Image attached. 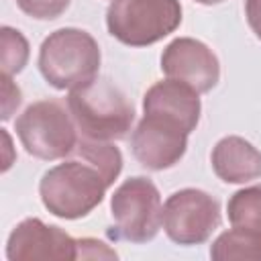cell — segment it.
<instances>
[{"mask_svg": "<svg viewBox=\"0 0 261 261\" xmlns=\"http://www.w3.org/2000/svg\"><path fill=\"white\" fill-rule=\"evenodd\" d=\"M69 114L86 139L120 141L128 135L135 108L110 80H92L73 88L67 96Z\"/></svg>", "mask_w": 261, "mask_h": 261, "instance_id": "1", "label": "cell"}, {"mask_svg": "<svg viewBox=\"0 0 261 261\" xmlns=\"http://www.w3.org/2000/svg\"><path fill=\"white\" fill-rule=\"evenodd\" d=\"M82 161H65L51 167L39 184L43 206L59 218L75 220L90 214L102 202L106 188H110L92 163Z\"/></svg>", "mask_w": 261, "mask_h": 261, "instance_id": "2", "label": "cell"}, {"mask_svg": "<svg viewBox=\"0 0 261 261\" xmlns=\"http://www.w3.org/2000/svg\"><path fill=\"white\" fill-rule=\"evenodd\" d=\"M100 47L82 29H59L51 33L39 51V69L55 90H73L96 77Z\"/></svg>", "mask_w": 261, "mask_h": 261, "instance_id": "3", "label": "cell"}, {"mask_svg": "<svg viewBox=\"0 0 261 261\" xmlns=\"http://www.w3.org/2000/svg\"><path fill=\"white\" fill-rule=\"evenodd\" d=\"M181 22L179 0H114L106 12L108 33L128 47H147Z\"/></svg>", "mask_w": 261, "mask_h": 261, "instance_id": "4", "label": "cell"}, {"mask_svg": "<svg viewBox=\"0 0 261 261\" xmlns=\"http://www.w3.org/2000/svg\"><path fill=\"white\" fill-rule=\"evenodd\" d=\"M75 122L57 100H39L16 118V135L29 155L45 161L61 159L75 151Z\"/></svg>", "mask_w": 261, "mask_h": 261, "instance_id": "5", "label": "cell"}, {"mask_svg": "<svg viewBox=\"0 0 261 261\" xmlns=\"http://www.w3.org/2000/svg\"><path fill=\"white\" fill-rule=\"evenodd\" d=\"M110 210L114 218L110 237L130 243L151 241L163 222L159 190L147 177H130L120 184L112 196Z\"/></svg>", "mask_w": 261, "mask_h": 261, "instance_id": "6", "label": "cell"}, {"mask_svg": "<svg viewBox=\"0 0 261 261\" xmlns=\"http://www.w3.org/2000/svg\"><path fill=\"white\" fill-rule=\"evenodd\" d=\"M220 224L218 202L196 188L171 194L163 206V228L177 245H200Z\"/></svg>", "mask_w": 261, "mask_h": 261, "instance_id": "7", "label": "cell"}, {"mask_svg": "<svg viewBox=\"0 0 261 261\" xmlns=\"http://www.w3.org/2000/svg\"><path fill=\"white\" fill-rule=\"evenodd\" d=\"M161 69L171 80L192 86L198 94L210 92L220 77V65L212 49L192 37H179L165 47Z\"/></svg>", "mask_w": 261, "mask_h": 261, "instance_id": "8", "label": "cell"}, {"mask_svg": "<svg viewBox=\"0 0 261 261\" xmlns=\"http://www.w3.org/2000/svg\"><path fill=\"white\" fill-rule=\"evenodd\" d=\"M130 147L143 167L161 171L173 167L184 157L188 133L163 118L145 114L130 137Z\"/></svg>", "mask_w": 261, "mask_h": 261, "instance_id": "9", "label": "cell"}, {"mask_svg": "<svg viewBox=\"0 0 261 261\" xmlns=\"http://www.w3.org/2000/svg\"><path fill=\"white\" fill-rule=\"evenodd\" d=\"M6 257L10 261L77 259V241L59 226L45 224L39 218H27L10 232Z\"/></svg>", "mask_w": 261, "mask_h": 261, "instance_id": "10", "label": "cell"}, {"mask_svg": "<svg viewBox=\"0 0 261 261\" xmlns=\"http://www.w3.org/2000/svg\"><path fill=\"white\" fill-rule=\"evenodd\" d=\"M143 110L147 116L163 118L190 135L200 120V98L192 86L169 77L147 90Z\"/></svg>", "mask_w": 261, "mask_h": 261, "instance_id": "11", "label": "cell"}, {"mask_svg": "<svg viewBox=\"0 0 261 261\" xmlns=\"http://www.w3.org/2000/svg\"><path fill=\"white\" fill-rule=\"evenodd\" d=\"M212 169L226 184L261 177V153L243 137H224L212 149Z\"/></svg>", "mask_w": 261, "mask_h": 261, "instance_id": "12", "label": "cell"}, {"mask_svg": "<svg viewBox=\"0 0 261 261\" xmlns=\"http://www.w3.org/2000/svg\"><path fill=\"white\" fill-rule=\"evenodd\" d=\"M210 257L218 261H230V259H261V237H257L251 230L232 226L230 230L222 232L212 249Z\"/></svg>", "mask_w": 261, "mask_h": 261, "instance_id": "13", "label": "cell"}, {"mask_svg": "<svg viewBox=\"0 0 261 261\" xmlns=\"http://www.w3.org/2000/svg\"><path fill=\"white\" fill-rule=\"evenodd\" d=\"M226 210L232 226L261 237V186H251L232 194Z\"/></svg>", "mask_w": 261, "mask_h": 261, "instance_id": "14", "label": "cell"}, {"mask_svg": "<svg viewBox=\"0 0 261 261\" xmlns=\"http://www.w3.org/2000/svg\"><path fill=\"white\" fill-rule=\"evenodd\" d=\"M75 153L84 161L92 163L104 175V179L108 181V186L114 184V179L118 177V173L122 169V155L108 141H94V139L82 137L77 141V145H75Z\"/></svg>", "mask_w": 261, "mask_h": 261, "instance_id": "15", "label": "cell"}, {"mask_svg": "<svg viewBox=\"0 0 261 261\" xmlns=\"http://www.w3.org/2000/svg\"><path fill=\"white\" fill-rule=\"evenodd\" d=\"M0 33H2V73L4 75L18 73L29 59V43L18 31L10 27H2Z\"/></svg>", "mask_w": 261, "mask_h": 261, "instance_id": "16", "label": "cell"}, {"mask_svg": "<svg viewBox=\"0 0 261 261\" xmlns=\"http://www.w3.org/2000/svg\"><path fill=\"white\" fill-rule=\"evenodd\" d=\"M71 0H16L18 8L39 20H53L67 10Z\"/></svg>", "mask_w": 261, "mask_h": 261, "instance_id": "17", "label": "cell"}, {"mask_svg": "<svg viewBox=\"0 0 261 261\" xmlns=\"http://www.w3.org/2000/svg\"><path fill=\"white\" fill-rule=\"evenodd\" d=\"M116 259V253L96 239L77 241V259Z\"/></svg>", "mask_w": 261, "mask_h": 261, "instance_id": "18", "label": "cell"}, {"mask_svg": "<svg viewBox=\"0 0 261 261\" xmlns=\"http://www.w3.org/2000/svg\"><path fill=\"white\" fill-rule=\"evenodd\" d=\"M2 82H4V112H2V118L8 120L12 116V110L20 104V90L16 86H12L10 75L2 73Z\"/></svg>", "mask_w": 261, "mask_h": 261, "instance_id": "19", "label": "cell"}, {"mask_svg": "<svg viewBox=\"0 0 261 261\" xmlns=\"http://www.w3.org/2000/svg\"><path fill=\"white\" fill-rule=\"evenodd\" d=\"M245 12L251 31L261 39V0H245Z\"/></svg>", "mask_w": 261, "mask_h": 261, "instance_id": "20", "label": "cell"}, {"mask_svg": "<svg viewBox=\"0 0 261 261\" xmlns=\"http://www.w3.org/2000/svg\"><path fill=\"white\" fill-rule=\"evenodd\" d=\"M196 2H200V4H218L222 0H196Z\"/></svg>", "mask_w": 261, "mask_h": 261, "instance_id": "21", "label": "cell"}]
</instances>
